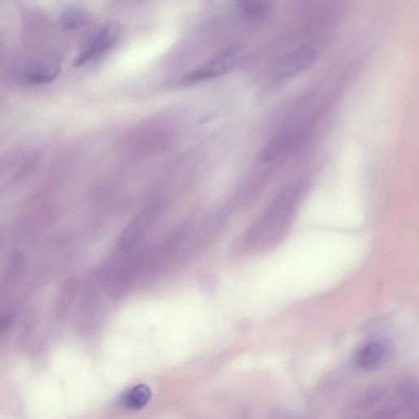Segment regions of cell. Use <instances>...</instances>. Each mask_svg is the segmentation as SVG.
<instances>
[{
    "instance_id": "cell-1",
    "label": "cell",
    "mask_w": 419,
    "mask_h": 419,
    "mask_svg": "<svg viewBox=\"0 0 419 419\" xmlns=\"http://www.w3.org/2000/svg\"><path fill=\"white\" fill-rule=\"evenodd\" d=\"M299 188L297 185L290 186L282 191L275 200L272 207L263 219L259 235L266 243L274 242L279 238L287 222L291 209L297 201Z\"/></svg>"
},
{
    "instance_id": "cell-2",
    "label": "cell",
    "mask_w": 419,
    "mask_h": 419,
    "mask_svg": "<svg viewBox=\"0 0 419 419\" xmlns=\"http://www.w3.org/2000/svg\"><path fill=\"white\" fill-rule=\"evenodd\" d=\"M243 50L238 45L227 48L186 75V84H197L224 76L238 65Z\"/></svg>"
},
{
    "instance_id": "cell-3",
    "label": "cell",
    "mask_w": 419,
    "mask_h": 419,
    "mask_svg": "<svg viewBox=\"0 0 419 419\" xmlns=\"http://www.w3.org/2000/svg\"><path fill=\"white\" fill-rule=\"evenodd\" d=\"M121 35V26L117 22H108L90 36L73 65L79 67L94 60L115 46Z\"/></svg>"
},
{
    "instance_id": "cell-4",
    "label": "cell",
    "mask_w": 419,
    "mask_h": 419,
    "mask_svg": "<svg viewBox=\"0 0 419 419\" xmlns=\"http://www.w3.org/2000/svg\"><path fill=\"white\" fill-rule=\"evenodd\" d=\"M320 55V49L314 45H307L293 50L282 57L273 70L275 78L284 80L306 71Z\"/></svg>"
},
{
    "instance_id": "cell-5",
    "label": "cell",
    "mask_w": 419,
    "mask_h": 419,
    "mask_svg": "<svg viewBox=\"0 0 419 419\" xmlns=\"http://www.w3.org/2000/svg\"><path fill=\"white\" fill-rule=\"evenodd\" d=\"M386 350L384 345L377 341L364 345L355 354L357 366L364 370H373L379 368L386 358Z\"/></svg>"
},
{
    "instance_id": "cell-6",
    "label": "cell",
    "mask_w": 419,
    "mask_h": 419,
    "mask_svg": "<svg viewBox=\"0 0 419 419\" xmlns=\"http://www.w3.org/2000/svg\"><path fill=\"white\" fill-rule=\"evenodd\" d=\"M60 62L43 63L31 66L24 71L22 77L26 83L31 85L48 84L55 80L60 72Z\"/></svg>"
},
{
    "instance_id": "cell-7",
    "label": "cell",
    "mask_w": 419,
    "mask_h": 419,
    "mask_svg": "<svg viewBox=\"0 0 419 419\" xmlns=\"http://www.w3.org/2000/svg\"><path fill=\"white\" fill-rule=\"evenodd\" d=\"M153 215V212L151 209L146 210V211L139 214V216L131 223L129 227H127L124 234L121 236V245L122 247H130L138 240L146 228L148 227L150 221H152Z\"/></svg>"
},
{
    "instance_id": "cell-8",
    "label": "cell",
    "mask_w": 419,
    "mask_h": 419,
    "mask_svg": "<svg viewBox=\"0 0 419 419\" xmlns=\"http://www.w3.org/2000/svg\"><path fill=\"white\" fill-rule=\"evenodd\" d=\"M291 142V135L289 132H282L272 138L264 146L261 153L259 154V160L262 162H268L274 160L288 148Z\"/></svg>"
},
{
    "instance_id": "cell-9",
    "label": "cell",
    "mask_w": 419,
    "mask_h": 419,
    "mask_svg": "<svg viewBox=\"0 0 419 419\" xmlns=\"http://www.w3.org/2000/svg\"><path fill=\"white\" fill-rule=\"evenodd\" d=\"M152 391L147 385L139 384L133 387L122 400V404L131 411H139L149 402Z\"/></svg>"
},
{
    "instance_id": "cell-10",
    "label": "cell",
    "mask_w": 419,
    "mask_h": 419,
    "mask_svg": "<svg viewBox=\"0 0 419 419\" xmlns=\"http://www.w3.org/2000/svg\"><path fill=\"white\" fill-rule=\"evenodd\" d=\"M87 16L84 9L71 7L62 12L61 22L63 28L67 31L78 29L85 24Z\"/></svg>"
},
{
    "instance_id": "cell-11",
    "label": "cell",
    "mask_w": 419,
    "mask_h": 419,
    "mask_svg": "<svg viewBox=\"0 0 419 419\" xmlns=\"http://www.w3.org/2000/svg\"><path fill=\"white\" fill-rule=\"evenodd\" d=\"M238 6L246 15L256 17L263 15L266 9V0H236Z\"/></svg>"
}]
</instances>
